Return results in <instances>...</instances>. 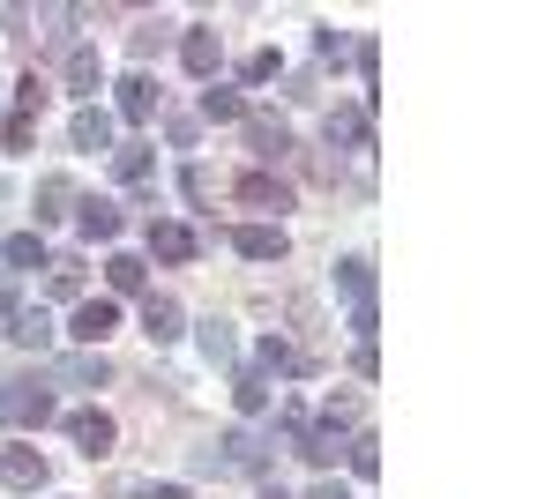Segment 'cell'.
Wrapping results in <instances>:
<instances>
[{
    "instance_id": "obj_29",
    "label": "cell",
    "mask_w": 560,
    "mask_h": 499,
    "mask_svg": "<svg viewBox=\"0 0 560 499\" xmlns=\"http://www.w3.org/2000/svg\"><path fill=\"white\" fill-rule=\"evenodd\" d=\"M261 373H300V351H292L284 335H269V343H261Z\"/></svg>"
},
{
    "instance_id": "obj_11",
    "label": "cell",
    "mask_w": 560,
    "mask_h": 499,
    "mask_svg": "<svg viewBox=\"0 0 560 499\" xmlns=\"http://www.w3.org/2000/svg\"><path fill=\"white\" fill-rule=\"evenodd\" d=\"M68 142H75V150H113V112H105V105H83V112L68 120Z\"/></svg>"
},
{
    "instance_id": "obj_14",
    "label": "cell",
    "mask_w": 560,
    "mask_h": 499,
    "mask_svg": "<svg viewBox=\"0 0 560 499\" xmlns=\"http://www.w3.org/2000/svg\"><path fill=\"white\" fill-rule=\"evenodd\" d=\"M52 380H60V388H105V358H97V351H75V358H60V366H52Z\"/></svg>"
},
{
    "instance_id": "obj_5",
    "label": "cell",
    "mask_w": 560,
    "mask_h": 499,
    "mask_svg": "<svg viewBox=\"0 0 560 499\" xmlns=\"http://www.w3.org/2000/svg\"><path fill=\"white\" fill-rule=\"evenodd\" d=\"M68 440L97 462V455H113V440H120V432H113V417H105V411H75V417H68Z\"/></svg>"
},
{
    "instance_id": "obj_9",
    "label": "cell",
    "mask_w": 560,
    "mask_h": 499,
    "mask_svg": "<svg viewBox=\"0 0 560 499\" xmlns=\"http://www.w3.org/2000/svg\"><path fill=\"white\" fill-rule=\"evenodd\" d=\"M292 440H300V455L314 462V470H329V462L345 455V432H337V425H314V417H306V425L292 432Z\"/></svg>"
},
{
    "instance_id": "obj_31",
    "label": "cell",
    "mask_w": 560,
    "mask_h": 499,
    "mask_svg": "<svg viewBox=\"0 0 560 499\" xmlns=\"http://www.w3.org/2000/svg\"><path fill=\"white\" fill-rule=\"evenodd\" d=\"M15 112H23V120H38V112H45V83H38V75L15 83Z\"/></svg>"
},
{
    "instance_id": "obj_34",
    "label": "cell",
    "mask_w": 560,
    "mask_h": 499,
    "mask_svg": "<svg viewBox=\"0 0 560 499\" xmlns=\"http://www.w3.org/2000/svg\"><path fill=\"white\" fill-rule=\"evenodd\" d=\"M165 31H173V23H142V31H135V60H150V52L165 45Z\"/></svg>"
},
{
    "instance_id": "obj_36",
    "label": "cell",
    "mask_w": 560,
    "mask_h": 499,
    "mask_svg": "<svg viewBox=\"0 0 560 499\" xmlns=\"http://www.w3.org/2000/svg\"><path fill=\"white\" fill-rule=\"evenodd\" d=\"M135 499H187V485H142Z\"/></svg>"
},
{
    "instance_id": "obj_4",
    "label": "cell",
    "mask_w": 560,
    "mask_h": 499,
    "mask_svg": "<svg viewBox=\"0 0 560 499\" xmlns=\"http://www.w3.org/2000/svg\"><path fill=\"white\" fill-rule=\"evenodd\" d=\"M0 417H8V425H45V417H52V395L31 388V380H15V388H0Z\"/></svg>"
},
{
    "instance_id": "obj_26",
    "label": "cell",
    "mask_w": 560,
    "mask_h": 499,
    "mask_svg": "<svg viewBox=\"0 0 560 499\" xmlns=\"http://www.w3.org/2000/svg\"><path fill=\"white\" fill-rule=\"evenodd\" d=\"M232 403H240L247 417H261V411H269V380H261V373H240V380H232Z\"/></svg>"
},
{
    "instance_id": "obj_3",
    "label": "cell",
    "mask_w": 560,
    "mask_h": 499,
    "mask_svg": "<svg viewBox=\"0 0 560 499\" xmlns=\"http://www.w3.org/2000/svg\"><path fill=\"white\" fill-rule=\"evenodd\" d=\"M113 329H120V306H113V298H83V306H75V321H68V335H75L83 351H97Z\"/></svg>"
},
{
    "instance_id": "obj_20",
    "label": "cell",
    "mask_w": 560,
    "mask_h": 499,
    "mask_svg": "<svg viewBox=\"0 0 560 499\" xmlns=\"http://www.w3.org/2000/svg\"><path fill=\"white\" fill-rule=\"evenodd\" d=\"M0 261L23 276V269H45V239L38 231H15V239H0Z\"/></svg>"
},
{
    "instance_id": "obj_27",
    "label": "cell",
    "mask_w": 560,
    "mask_h": 499,
    "mask_svg": "<svg viewBox=\"0 0 560 499\" xmlns=\"http://www.w3.org/2000/svg\"><path fill=\"white\" fill-rule=\"evenodd\" d=\"M68 202H75V187H68V179H45V187H38V224L68 216Z\"/></svg>"
},
{
    "instance_id": "obj_38",
    "label": "cell",
    "mask_w": 560,
    "mask_h": 499,
    "mask_svg": "<svg viewBox=\"0 0 560 499\" xmlns=\"http://www.w3.org/2000/svg\"><path fill=\"white\" fill-rule=\"evenodd\" d=\"M261 499H284V492H261Z\"/></svg>"
},
{
    "instance_id": "obj_35",
    "label": "cell",
    "mask_w": 560,
    "mask_h": 499,
    "mask_svg": "<svg viewBox=\"0 0 560 499\" xmlns=\"http://www.w3.org/2000/svg\"><path fill=\"white\" fill-rule=\"evenodd\" d=\"M351 373L374 380V373H382V351H374V343H359V351H351Z\"/></svg>"
},
{
    "instance_id": "obj_1",
    "label": "cell",
    "mask_w": 560,
    "mask_h": 499,
    "mask_svg": "<svg viewBox=\"0 0 560 499\" xmlns=\"http://www.w3.org/2000/svg\"><path fill=\"white\" fill-rule=\"evenodd\" d=\"M202 470H224V477H261V470H269V448H261L255 432H224L210 455H202Z\"/></svg>"
},
{
    "instance_id": "obj_2",
    "label": "cell",
    "mask_w": 560,
    "mask_h": 499,
    "mask_svg": "<svg viewBox=\"0 0 560 499\" xmlns=\"http://www.w3.org/2000/svg\"><path fill=\"white\" fill-rule=\"evenodd\" d=\"M0 485H8V492H45V485H52V462L15 440V448H0Z\"/></svg>"
},
{
    "instance_id": "obj_25",
    "label": "cell",
    "mask_w": 560,
    "mask_h": 499,
    "mask_svg": "<svg viewBox=\"0 0 560 499\" xmlns=\"http://www.w3.org/2000/svg\"><path fill=\"white\" fill-rule=\"evenodd\" d=\"M329 142H351V150H374V134H366V112H329Z\"/></svg>"
},
{
    "instance_id": "obj_37",
    "label": "cell",
    "mask_w": 560,
    "mask_h": 499,
    "mask_svg": "<svg viewBox=\"0 0 560 499\" xmlns=\"http://www.w3.org/2000/svg\"><path fill=\"white\" fill-rule=\"evenodd\" d=\"M306 499H351V492H345V485H337V477H322V485H314V492H306Z\"/></svg>"
},
{
    "instance_id": "obj_13",
    "label": "cell",
    "mask_w": 560,
    "mask_h": 499,
    "mask_svg": "<svg viewBox=\"0 0 560 499\" xmlns=\"http://www.w3.org/2000/svg\"><path fill=\"white\" fill-rule=\"evenodd\" d=\"M68 90H75V97H97V90H105V60H97V45H75V52H68Z\"/></svg>"
},
{
    "instance_id": "obj_12",
    "label": "cell",
    "mask_w": 560,
    "mask_h": 499,
    "mask_svg": "<svg viewBox=\"0 0 560 499\" xmlns=\"http://www.w3.org/2000/svg\"><path fill=\"white\" fill-rule=\"evenodd\" d=\"M52 321H45V306H15V313H8V343H23V351H45V343H52Z\"/></svg>"
},
{
    "instance_id": "obj_8",
    "label": "cell",
    "mask_w": 560,
    "mask_h": 499,
    "mask_svg": "<svg viewBox=\"0 0 560 499\" xmlns=\"http://www.w3.org/2000/svg\"><path fill=\"white\" fill-rule=\"evenodd\" d=\"M113 105H120V120H150V112H158V83H150V75H120V83H113Z\"/></svg>"
},
{
    "instance_id": "obj_19",
    "label": "cell",
    "mask_w": 560,
    "mask_h": 499,
    "mask_svg": "<svg viewBox=\"0 0 560 499\" xmlns=\"http://www.w3.org/2000/svg\"><path fill=\"white\" fill-rule=\"evenodd\" d=\"M75 216H83V231H90V239H120V202H105V194H90V202L75 209Z\"/></svg>"
},
{
    "instance_id": "obj_15",
    "label": "cell",
    "mask_w": 560,
    "mask_h": 499,
    "mask_svg": "<svg viewBox=\"0 0 560 499\" xmlns=\"http://www.w3.org/2000/svg\"><path fill=\"white\" fill-rule=\"evenodd\" d=\"M105 284H113L120 298H135L142 284H150V261H142V253H113V261H105Z\"/></svg>"
},
{
    "instance_id": "obj_18",
    "label": "cell",
    "mask_w": 560,
    "mask_h": 499,
    "mask_svg": "<svg viewBox=\"0 0 560 499\" xmlns=\"http://www.w3.org/2000/svg\"><path fill=\"white\" fill-rule=\"evenodd\" d=\"M247 150H255L261 165H277V157L292 150V134H284V127H277V120H247Z\"/></svg>"
},
{
    "instance_id": "obj_24",
    "label": "cell",
    "mask_w": 560,
    "mask_h": 499,
    "mask_svg": "<svg viewBox=\"0 0 560 499\" xmlns=\"http://www.w3.org/2000/svg\"><path fill=\"white\" fill-rule=\"evenodd\" d=\"M202 358H210V366H232V358H240V335L224 329V321H202Z\"/></svg>"
},
{
    "instance_id": "obj_10",
    "label": "cell",
    "mask_w": 560,
    "mask_h": 499,
    "mask_svg": "<svg viewBox=\"0 0 560 499\" xmlns=\"http://www.w3.org/2000/svg\"><path fill=\"white\" fill-rule=\"evenodd\" d=\"M179 60H187V75H202V83H217V60H224V45H217V31H187V38H179Z\"/></svg>"
},
{
    "instance_id": "obj_28",
    "label": "cell",
    "mask_w": 560,
    "mask_h": 499,
    "mask_svg": "<svg viewBox=\"0 0 560 499\" xmlns=\"http://www.w3.org/2000/svg\"><path fill=\"white\" fill-rule=\"evenodd\" d=\"M31 142H38V120H23V112H8V127H0V150H8V157H23Z\"/></svg>"
},
{
    "instance_id": "obj_21",
    "label": "cell",
    "mask_w": 560,
    "mask_h": 499,
    "mask_svg": "<svg viewBox=\"0 0 560 499\" xmlns=\"http://www.w3.org/2000/svg\"><path fill=\"white\" fill-rule=\"evenodd\" d=\"M337 284H345L351 306H366V298H374V261H359V253H351V261H337Z\"/></svg>"
},
{
    "instance_id": "obj_7",
    "label": "cell",
    "mask_w": 560,
    "mask_h": 499,
    "mask_svg": "<svg viewBox=\"0 0 560 499\" xmlns=\"http://www.w3.org/2000/svg\"><path fill=\"white\" fill-rule=\"evenodd\" d=\"M179 329H187V313H179V298H142V335L150 343H179Z\"/></svg>"
},
{
    "instance_id": "obj_32",
    "label": "cell",
    "mask_w": 560,
    "mask_h": 499,
    "mask_svg": "<svg viewBox=\"0 0 560 499\" xmlns=\"http://www.w3.org/2000/svg\"><path fill=\"white\" fill-rule=\"evenodd\" d=\"M351 470H359V477H382V448H374V440H366V432H359V440H351Z\"/></svg>"
},
{
    "instance_id": "obj_22",
    "label": "cell",
    "mask_w": 560,
    "mask_h": 499,
    "mask_svg": "<svg viewBox=\"0 0 560 499\" xmlns=\"http://www.w3.org/2000/svg\"><path fill=\"white\" fill-rule=\"evenodd\" d=\"M113 171H120V187H142L150 179V142H120L113 150Z\"/></svg>"
},
{
    "instance_id": "obj_17",
    "label": "cell",
    "mask_w": 560,
    "mask_h": 499,
    "mask_svg": "<svg viewBox=\"0 0 560 499\" xmlns=\"http://www.w3.org/2000/svg\"><path fill=\"white\" fill-rule=\"evenodd\" d=\"M202 120H217V127L247 120V97H240V90H224V83H210V90H202Z\"/></svg>"
},
{
    "instance_id": "obj_30",
    "label": "cell",
    "mask_w": 560,
    "mask_h": 499,
    "mask_svg": "<svg viewBox=\"0 0 560 499\" xmlns=\"http://www.w3.org/2000/svg\"><path fill=\"white\" fill-rule=\"evenodd\" d=\"M269 75H284V52H277V45L247 52V83H269Z\"/></svg>"
},
{
    "instance_id": "obj_33",
    "label": "cell",
    "mask_w": 560,
    "mask_h": 499,
    "mask_svg": "<svg viewBox=\"0 0 560 499\" xmlns=\"http://www.w3.org/2000/svg\"><path fill=\"white\" fill-rule=\"evenodd\" d=\"M374 329H382V313H374V298H366V306H351V335H359V343H374Z\"/></svg>"
},
{
    "instance_id": "obj_6",
    "label": "cell",
    "mask_w": 560,
    "mask_h": 499,
    "mask_svg": "<svg viewBox=\"0 0 560 499\" xmlns=\"http://www.w3.org/2000/svg\"><path fill=\"white\" fill-rule=\"evenodd\" d=\"M232 247L247 253V261H284L292 239H284V224H240V231H232Z\"/></svg>"
},
{
    "instance_id": "obj_16",
    "label": "cell",
    "mask_w": 560,
    "mask_h": 499,
    "mask_svg": "<svg viewBox=\"0 0 560 499\" xmlns=\"http://www.w3.org/2000/svg\"><path fill=\"white\" fill-rule=\"evenodd\" d=\"M150 253L158 261H195V231L187 224H150Z\"/></svg>"
},
{
    "instance_id": "obj_23",
    "label": "cell",
    "mask_w": 560,
    "mask_h": 499,
    "mask_svg": "<svg viewBox=\"0 0 560 499\" xmlns=\"http://www.w3.org/2000/svg\"><path fill=\"white\" fill-rule=\"evenodd\" d=\"M240 202H255V209H284L292 194H284V187H277L269 171H247V179H240Z\"/></svg>"
}]
</instances>
